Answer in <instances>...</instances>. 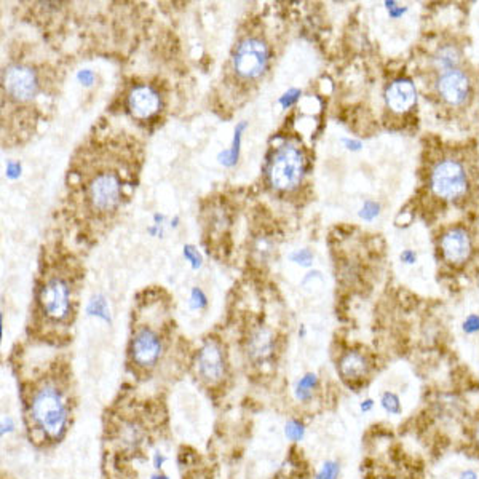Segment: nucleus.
<instances>
[{"mask_svg": "<svg viewBox=\"0 0 479 479\" xmlns=\"http://www.w3.org/2000/svg\"><path fill=\"white\" fill-rule=\"evenodd\" d=\"M136 155L127 147H98L83 151L70 178L72 198H79L83 216L92 222H107L128 200L134 185Z\"/></svg>", "mask_w": 479, "mask_h": 479, "instance_id": "f257e3e1", "label": "nucleus"}, {"mask_svg": "<svg viewBox=\"0 0 479 479\" xmlns=\"http://www.w3.org/2000/svg\"><path fill=\"white\" fill-rule=\"evenodd\" d=\"M75 269L70 262L60 259L45 265L37 284V310L51 325L69 321L74 310Z\"/></svg>", "mask_w": 479, "mask_h": 479, "instance_id": "f03ea898", "label": "nucleus"}, {"mask_svg": "<svg viewBox=\"0 0 479 479\" xmlns=\"http://www.w3.org/2000/svg\"><path fill=\"white\" fill-rule=\"evenodd\" d=\"M271 47L262 34L248 32L237 42L229 63L227 80L239 90L257 85L270 68Z\"/></svg>", "mask_w": 479, "mask_h": 479, "instance_id": "7ed1b4c3", "label": "nucleus"}, {"mask_svg": "<svg viewBox=\"0 0 479 479\" xmlns=\"http://www.w3.org/2000/svg\"><path fill=\"white\" fill-rule=\"evenodd\" d=\"M31 419L37 430L50 441L64 436L69 422V407L61 388L47 382L38 387L31 398Z\"/></svg>", "mask_w": 479, "mask_h": 479, "instance_id": "20e7f679", "label": "nucleus"}, {"mask_svg": "<svg viewBox=\"0 0 479 479\" xmlns=\"http://www.w3.org/2000/svg\"><path fill=\"white\" fill-rule=\"evenodd\" d=\"M306 155L294 142H283L267 160V183L275 192L289 193L301 185L306 174Z\"/></svg>", "mask_w": 479, "mask_h": 479, "instance_id": "39448f33", "label": "nucleus"}, {"mask_svg": "<svg viewBox=\"0 0 479 479\" xmlns=\"http://www.w3.org/2000/svg\"><path fill=\"white\" fill-rule=\"evenodd\" d=\"M43 92L42 77L29 63H10L2 70V95L6 104L31 107Z\"/></svg>", "mask_w": 479, "mask_h": 479, "instance_id": "423d86ee", "label": "nucleus"}, {"mask_svg": "<svg viewBox=\"0 0 479 479\" xmlns=\"http://www.w3.org/2000/svg\"><path fill=\"white\" fill-rule=\"evenodd\" d=\"M431 190L438 197L454 200L462 197L468 187V174L458 160L446 158L436 163L430 176Z\"/></svg>", "mask_w": 479, "mask_h": 479, "instance_id": "0eeeda50", "label": "nucleus"}, {"mask_svg": "<svg viewBox=\"0 0 479 479\" xmlns=\"http://www.w3.org/2000/svg\"><path fill=\"white\" fill-rule=\"evenodd\" d=\"M163 338L151 325H139L129 340V360L141 369H151L163 355Z\"/></svg>", "mask_w": 479, "mask_h": 479, "instance_id": "6e6552de", "label": "nucleus"}, {"mask_svg": "<svg viewBox=\"0 0 479 479\" xmlns=\"http://www.w3.org/2000/svg\"><path fill=\"white\" fill-rule=\"evenodd\" d=\"M195 369L198 377L210 385L219 384L227 372V361L222 345L216 339L205 340L195 357Z\"/></svg>", "mask_w": 479, "mask_h": 479, "instance_id": "1a4fd4ad", "label": "nucleus"}, {"mask_svg": "<svg viewBox=\"0 0 479 479\" xmlns=\"http://www.w3.org/2000/svg\"><path fill=\"white\" fill-rule=\"evenodd\" d=\"M161 109V95L151 83H138L127 96V111L134 120H152Z\"/></svg>", "mask_w": 479, "mask_h": 479, "instance_id": "9d476101", "label": "nucleus"}, {"mask_svg": "<svg viewBox=\"0 0 479 479\" xmlns=\"http://www.w3.org/2000/svg\"><path fill=\"white\" fill-rule=\"evenodd\" d=\"M438 93L443 101L451 106H462L467 102L471 93V83L468 75L458 69L443 72L438 79Z\"/></svg>", "mask_w": 479, "mask_h": 479, "instance_id": "9b49d317", "label": "nucleus"}, {"mask_svg": "<svg viewBox=\"0 0 479 479\" xmlns=\"http://www.w3.org/2000/svg\"><path fill=\"white\" fill-rule=\"evenodd\" d=\"M275 352V338L269 328L257 326L246 339V353L252 365L261 366L270 361Z\"/></svg>", "mask_w": 479, "mask_h": 479, "instance_id": "f8f14e48", "label": "nucleus"}, {"mask_svg": "<svg viewBox=\"0 0 479 479\" xmlns=\"http://www.w3.org/2000/svg\"><path fill=\"white\" fill-rule=\"evenodd\" d=\"M441 251L446 261L451 264L465 262L471 252V238L462 227H454L446 232L441 238Z\"/></svg>", "mask_w": 479, "mask_h": 479, "instance_id": "ddd939ff", "label": "nucleus"}, {"mask_svg": "<svg viewBox=\"0 0 479 479\" xmlns=\"http://www.w3.org/2000/svg\"><path fill=\"white\" fill-rule=\"evenodd\" d=\"M387 106L392 109L393 112H406L414 106L416 102V87L414 83L407 79L394 80L390 87L387 88L385 93Z\"/></svg>", "mask_w": 479, "mask_h": 479, "instance_id": "4468645a", "label": "nucleus"}, {"mask_svg": "<svg viewBox=\"0 0 479 479\" xmlns=\"http://www.w3.org/2000/svg\"><path fill=\"white\" fill-rule=\"evenodd\" d=\"M338 372L342 380L348 382V384H355V382H360L366 377L369 372V362L365 355L357 350L345 352L338 362Z\"/></svg>", "mask_w": 479, "mask_h": 479, "instance_id": "2eb2a0df", "label": "nucleus"}, {"mask_svg": "<svg viewBox=\"0 0 479 479\" xmlns=\"http://www.w3.org/2000/svg\"><path fill=\"white\" fill-rule=\"evenodd\" d=\"M146 431L138 422H125L119 430V441L125 451H138L144 443Z\"/></svg>", "mask_w": 479, "mask_h": 479, "instance_id": "dca6fc26", "label": "nucleus"}, {"mask_svg": "<svg viewBox=\"0 0 479 479\" xmlns=\"http://www.w3.org/2000/svg\"><path fill=\"white\" fill-rule=\"evenodd\" d=\"M318 384H320L318 375L315 372H307L306 375H302L294 385L296 399L301 401V403H308V401L313 398L316 388H318Z\"/></svg>", "mask_w": 479, "mask_h": 479, "instance_id": "f3484780", "label": "nucleus"}, {"mask_svg": "<svg viewBox=\"0 0 479 479\" xmlns=\"http://www.w3.org/2000/svg\"><path fill=\"white\" fill-rule=\"evenodd\" d=\"M458 61H461V51H458L456 45H443L435 56L436 66L443 69V72L457 69Z\"/></svg>", "mask_w": 479, "mask_h": 479, "instance_id": "a211bd4d", "label": "nucleus"}, {"mask_svg": "<svg viewBox=\"0 0 479 479\" xmlns=\"http://www.w3.org/2000/svg\"><path fill=\"white\" fill-rule=\"evenodd\" d=\"M380 407L388 416H399L401 411H403L401 399L394 392H384L380 394Z\"/></svg>", "mask_w": 479, "mask_h": 479, "instance_id": "6ab92c4d", "label": "nucleus"}, {"mask_svg": "<svg viewBox=\"0 0 479 479\" xmlns=\"http://www.w3.org/2000/svg\"><path fill=\"white\" fill-rule=\"evenodd\" d=\"M87 313L90 316H98V318L104 320V321H111V313H109L107 302L102 296H96L92 301H90L88 307H87Z\"/></svg>", "mask_w": 479, "mask_h": 479, "instance_id": "aec40b11", "label": "nucleus"}, {"mask_svg": "<svg viewBox=\"0 0 479 479\" xmlns=\"http://www.w3.org/2000/svg\"><path fill=\"white\" fill-rule=\"evenodd\" d=\"M246 123H239L237 127V131H235V139H234V147L230 149V151H225L219 160H221V163H224L225 166H234L237 163V158H238V152H239V139H242V131L244 129Z\"/></svg>", "mask_w": 479, "mask_h": 479, "instance_id": "412c9836", "label": "nucleus"}, {"mask_svg": "<svg viewBox=\"0 0 479 479\" xmlns=\"http://www.w3.org/2000/svg\"><path fill=\"white\" fill-rule=\"evenodd\" d=\"M306 425H303L301 420L297 419H291L284 425V435L289 439L291 443H301L303 438H306Z\"/></svg>", "mask_w": 479, "mask_h": 479, "instance_id": "4be33fe9", "label": "nucleus"}, {"mask_svg": "<svg viewBox=\"0 0 479 479\" xmlns=\"http://www.w3.org/2000/svg\"><path fill=\"white\" fill-rule=\"evenodd\" d=\"M340 476V463L335 461H326L316 471L315 479H339Z\"/></svg>", "mask_w": 479, "mask_h": 479, "instance_id": "5701e85b", "label": "nucleus"}, {"mask_svg": "<svg viewBox=\"0 0 479 479\" xmlns=\"http://www.w3.org/2000/svg\"><path fill=\"white\" fill-rule=\"evenodd\" d=\"M206 303H208V299H206V296L202 289L198 288H193L192 289V297H190V307L193 310H202L206 307Z\"/></svg>", "mask_w": 479, "mask_h": 479, "instance_id": "b1692460", "label": "nucleus"}, {"mask_svg": "<svg viewBox=\"0 0 479 479\" xmlns=\"http://www.w3.org/2000/svg\"><path fill=\"white\" fill-rule=\"evenodd\" d=\"M184 257L192 264V267L195 270L202 265V256H200V252L190 244L184 246Z\"/></svg>", "mask_w": 479, "mask_h": 479, "instance_id": "393cba45", "label": "nucleus"}, {"mask_svg": "<svg viewBox=\"0 0 479 479\" xmlns=\"http://www.w3.org/2000/svg\"><path fill=\"white\" fill-rule=\"evenodd\" d=\"M377 215H379V205L375 202H366L360 211V216L362 219H366V221H372L374 217H377Z\"/></svg>", "mask_w": 479, "mask_h": 479, "instance_id": "a878e982", "label": "nucleus"}, {"mask_svg": "<svg viewBox=\"0 0 479 479\" xmlns=\"http://www.w3.org/2000/svg\"><path fill=\"white\" fill-rule=\"evenodd\" d=\"M463 331L467 334L479 333V315H470L468 318L463 321Z\"/></svg>", "mask_w": 479, "mask_h": 479, "instance_id": "bb28decb", "label": "nucleus"}, {"mask_svg": "<svg viewBox=\"0 0 479 479\" xmlns=\"http://www.w3.org/2000/svg\"><path fill=\"white\" fill-rule=\"evenodd\" d=\"M291 259H293V261L297 264L310 265V262H312V259H313V254L308 249H301V251L294 252V254L291 256Z\"/></svg>", "mask_w": 479, "mask_h": 479, "instance_id": "cd10ccee", "label": "nucleus"}, {"mask_svg": "<svg viewBox=\"0 0 479 479\" xmlns=\"http://www.w3.org/2000/svg\"><path fill=\"white\" fill-rule=\"evenodd\" d=\"M15 429H16L15 420H13L10 416L2 417V422H0V433H2V436L10 435L11 431H15Z\"/></svg>", "mask_w": 479, "mask_h": 479, "instance_id": "c85d7f7f", "label": "nucleus"}, {"mask_svg": "<svg viewBox=\"0 0 479 479\" xmlns=\"http://www.w3.org/2000/svg\"><path fill=\"white\" fill-rule=\"evenodd\" d=\"M299 96H301V92L299 90H291V92H288L284 96H281V106L283 107H289L291 104H293V102H296L297 99H299Z\"/></svg>", "mask_w": 479, "mask_h": 479, "instance_id": "c756f323", "label": "nucleus"}, {"mask_svg": "<svg viewBox=\"0 0 479 479\" xmlns=\"http://www.w3.org/2000/svg\"><path fill=\"white\" fill-rule=\"evenodd\" d=\"M21 174V165L16 163V161H9L6 163V176L10 179H16Z\"/></svg>", "mask_w": 479, "mask_h": 479, "instance_id": "7c9ffc66", "label": "nucleus"}, {"mask_svg": "<svg viewBox=\"0 0 479 479\" xmlns=\"http://www.w3.org/2000/svg\"><path fill=\"white\" fill-rule=\"evenodd\" d=\"M166 462H168V457L165 454H161L160 451H157L152 456V465H154V468L157 470V471H161V468L165 467Z\"/></svg>", "mask_w": 479, "mask_h": 479, "instance_id": "2f4dec72", "label": "nucleus"}, {"mask_svg": "<svg viewBox=\"0 0 479 479\" xmlns=\"http://www.w3.org/2000/svg\"><path fill=\"white\" fill-rule=\"evenodd\" d=\"M385 5H387L388 13H390L392 18H398V16L403 15V13H406V10H407L406 6L403 9V6H398L394 2H387Z\"/></svg>", "mask_w": 479, "mask_h": 479, "instance_id": "473e14b6", "label": "nucleus"}, {"mask_svg": "<svg viewBox=\"0 0 479 479\" xmlns=\"http://www.w3.org/2000/svg\"><path fill=\"white\" fill-rule=\"evenodd\" d=\"M79 80L83 83V85L90 87L95 82V74L92 72V70H88V69L80 70V72H79Z\"/></svg>", "mask_w": 479, "mask_h": 479, "instance_id": "72a5a7b5", "label": "nucleus"}, {"mask_svg": "<svg viewBox=\"0 0 479 479\" xmlns=\"http://www.w3.org/2000/svg\"><path fill=\"white\" fill-rule=\"evenodd\" d=\"M374 407H375V403H374V399H371V398L362 399L361 403H360V411H361L362 414L372 412V411H374Z\"/></svg>", "mask_w": 479, "mask_h": 479, "instance_id": "f704fd0d", "label": "nucleus"}, {"mask_svg": "<svg viewBox=\"0 0 479 479\" xmlns=\"http://www.w3.org/2000/svg\"><path fill=\"white\" fill-rule=\"evenodd\" d=\"M401 261L406 262V264H414L417 261V256H416V252L411 251V249H406L403 254H401Z\"/></svg>", "mask_w": 479, "mask_h": 479, "instance_id": "c9c22d12", "label": "nucleus"}, {"mask_svg": "<svg viewBox=\"0 0 479 479\" xmlns=\"http://www.w3.org/2000/svg\"><path fill=\"white\" fill-rule=\"evenodd\" d=\"M458 479H479V476H478V473H476L475 470L468 468V470H463L462 471L461 476H458Z\"/></svg>", "mask_w": 479, "mask_h": 479, "instance_id": "e433bc0d", "label": "nucleus"}, {"mask_svg": "<svg viewBox=\"0 0 479 479\" xmlns=\"http://www.w3.org/2000/svg\"><path fill=\"white\" fill-rule=\"evenodd\" d=\"M344 142H345V144H347V147L350 149V151H352V149H353V151H358V149L361 147V144H360L358 141H350V139H345Z\"/></svg>", "mask_w": 479, "mask_h": 479, "instance_id": "4c0bfd02", "label": "nucleus"}, {"mask_svg": "<svg viewBox=\"0 0 479 479\" xmlns=\"http://www.w3.org/2000/svg\"><path fill=\"white\" fill-rule=\"evenodd\" d=\"M149 479H170V476L165 475L163 471H157V473H154Z\"/></svg>", "mask_w": 479, "mask_h": 479, "instance_id": "58836bf2", "label": "nucleus"}, {"mask_svg": "<svg viewBox=\"0 0 479 479\" xmlns=\"http://www.w3.org/2000/svg\"><path fill=\"white\" fill-rule=\"evenodd\" d=\"M476 441H478V444H479V424H478V426H476Z\"/></svg>", "mask_w": 479, "mask_h": 479, "instance_id": "ea45409f", "label": "nucleus"}]
</instances>
